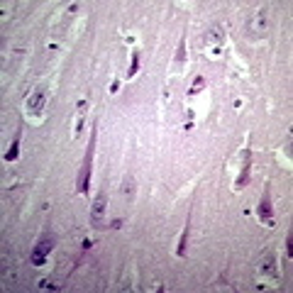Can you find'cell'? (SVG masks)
I'll return each mask as SVG.
<instances>
[{
    "label": "cell",
    "mask_w": 293,
    "mask_h": 293,
    "mask_svg": "<svg viewBox=\"0 0 293 293\" xmlns=\"http://www.w3.org/2000/svg\"><path fill=\"white\" fill-rule=\"evenodd\" d=\"M46 98H49V88L46 86H37L27 95V101H25V113L30 115V117H39L46 108Z\"/></svg>",
    "instance_id": "obj_1"
},
{
    "label": "cell",
    "mask_w": 293,
    "mask_h": 293,
    "mask_svg": "<svg viewBox=\"0 0 293 293\" xmlns=\"http://www.w3.org/2000/svg\"><path fill=\"white\" fill-rule=\"evenodd\" d=\"M257 271H259L261 281H266V283H271V286H276V281H279V269H276V257H274L271 252H266V254L259 259V266H257Z\"/></svg>",
    "instance_id": "obj_2"
},
{
    "label": "cell",
    "mask_w": 293,
    "mask_h": 293,
    "mask_svg": "<svg viewBox=\"0 0 293 293\" xmlns=\"http://www.w3.org/2000/svg\"><path fill=\"white\" fill-rule=\"evenodd\" d=\"M93 149H95V130L90 132V142H88V152H86V159H83V166H81L79 174V193H86L90 181V164H93Z\"/></svg>",
    "instance_id": "obj_3"
},
{
    "label": "cell",
    "mask_w": 293,
    "mask_h": 293,
    "mask_svg": "<svg viewBox=\"0 0 293 293\" xmlns=\"http://www.w3.org/2000/svg\"><path fill=\"white\" fill-rule=\"evenodd\" d=\"M52 247H54V237L52 235H44L42 239H39L37 249L32 252V264L34 266H44V261H46V257H49Z\"/></svg>",
    "instance_id": "obj_4"
},
{
    "label": "cell",
    "mask_w": 293,
    "mask_h": 293,
    "mask_svg": "<svg viewBox=\"0 0 293 293\" xmlns=\"http://www.w3.org/2000/svg\"><path fill=\"white\" fill-rule=\"evenodd\" d=\"M205 46L213 49V54H217V52L225 46V30H223L220 25H215V27H210V30L205 32Z\"/></svg>",
    "instance_id": "obj_5"
},
{
    "label": "cell",
    "mask_w": 293,
    "mask_h": 293,
    "mask_svg": "<svg viewBox=\"0 0 293 293\" xmlns=\"http://www.w3.org/2000/svg\"><path fill=\"white\" fill-rule=\"evenodd\" d=\"M257 215H259L261 223H266V227H274V217H271V198H269V188L264 191L259 201V208H257Z\"/></svg>",
    "instance_id": "obj_6"
},
{
    "label": "cell",
    "mask_w": 293,
    "mask_h": 293,
    "mask_svg": "<svg viewBox=\"0 0 293 293\" xmlns=\"http://www.w3.org/2000/svg\"><path fill=\"white\" fill-rule=\"evenodd\" d=\"M103 213H105V191H98L95 201H93V213H90L93 227H103Z\"/></svg>",
    "instance_id": "obj_7"
},
{
    "label": "cell",
    "mask_w": 293,
    "mask_h": 293,
    "mask_svg": "<svg viewBox=\"0 0 293 293\" xmlns=\"http://www.w3.org/2000/svg\"><path fill=\"white\" fill-rule=\"evenodd\" d=\"M249 27H252V32H257V34L264 32V27H266V8H257Z\"/></svg>",
    "instance_id": "obj_8"
},
{
    "label": "cell",
    "mask_w": 293,
    "mask_h": 293,
    "mask_svg": "<svg viewBox=\"0 0 293 293\" xmlns=\"http://www.w3.org/2000/svg\"><path fill=\"white\" fill-rule=\"evenodd\" d=\"M17 152H20V132L15 135V139H12L10 149L5 152V161H15V159H17Z\"/></svg>",
    "instance_id": "obj_9"
},
{
    "label": "cell",
    "mask_w": 293,
    "mask_h": 293,
    "mask_svg": "<svg viewBox=\"0 0 293 293\" xmlns=\"http://www.w3.org/2000/svg\"><path fill=\"white\" fill-rule=\"evenodd\" d=\"M188 223H186V227H183V232H181V239H179V247H176V254L179 257H186V245H188Z\"/></svg>",
    "instance_id": "obj_10"
},
{
    "label": "cell",
    "mask_w": 293,
    "mask_h": 293,
    "mask_svg": "<svg viewBox=\"0 0 293 293\" xmlns=\"http://www.w3.org/2000/svg\"><path fill=\"white\" fill-rule=\"evenodd\" d=\"M83 110H86V101L79 103V117H76V127H74V137L81 135V127H83Z\"/></svg>",
    "instance_id": "obj_11"
},
{
    "label": "cell",
    "mask_w": 293,
    "mask_h": 293,
    "mask_svg": "<svg viewBox=\"0 0 293 293\" xmlns=\"http://www.w3.org/2000/svg\"><path fill=\"white\" fill-rule=\"evenodd\" d=\"M123 193L130 196V198H132V193H135V181L130 179V176H125V181H123Z\"/></svg>",
    "instance_id": "obj_12"
},
{
    "label": "cell",
    "mask_w": 293,
    "mask_h": 293,
    "mask_svg": "<svg viewBox=\"0 0 293 293\" xmlns=\"http://www.w3.org/2000/svg\"><path fill=\"white\" fill-rule=\"evenodd\" d=\"M183 59H186V37L181 39L179 52H176V66H181V64H183Z\"/></svg>",
    "instance_id": "obj_13"
},
{
    "label": "cell",
    "mask_w": 293,
    "mask_h": 293,
    "mask_svg": "<svg viewBox=\"0 0 293 293\" xmlns=\"http://www.w3.org/2000/svg\"><path fill=\"white\" fill-rule=\"evenodd\" d=\"M137 71H139V52H135V54H132V66H130V74H127V76L132 79Z\"/></svg>",
    "instance_id": "obj_14"
},
{
    "label": "cell",
    "mask_w": 293,
    "mask_h": 293,
    "mask_svg": "<svg viewBox=\"0 0 293 293\" xmlns=\"http://www.w3.org/2000/svg\"><path fill=\"white\" fill-rule=\"evenodd\" d=\"M203 83H205V79H203V76H198V79L193 81V88H191V95H196V93H201V90H203Z\"/></svg>",
    "instance_id": "obj_15"
}]
</instances>
